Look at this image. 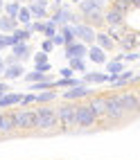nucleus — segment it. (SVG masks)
<instances>
[{
  "mask_svg": "<svg viewBox=\"0 0 140 160\" xmlns=\"http://www.w3.org/2000/svg\"><path fill=\"white\" fill-rule=\"evenodd\" d=\"M36 111V133H61L57 104H41L34 106Z\"/></svg>",
  "mask_w": 140,
  "mask_h": 160,
  "instance_id": "nucleus-1",
  "label": "nucleus"
},
{
  "mask_svg": "<svg viewBox=\"0 0 140 160\" xmlns=\"http://www.w3.org/2000/svg\"><path fill=\"white\" fill-rule=\"evenodd\" d=\"M9 113L14 117L16 133H36V111L34 108L16 106V108H9Z\"/></svg>",
  "mask_w": 140,
  "mask_h": 160,
  "instance_id": "nucleus-2",
  "label": "nucleus"
},
{
  "mask_svg": "<svg viewBox=\"0 0 140 160\" xmlns=\"http://www.w3.org/2000/svg\"><path fill=\"white\" fill-rule=\"evenodd\" d=\"M129 120V113L124 111V106L117 99V92H106V115L100 120V124H122Z\"/></svg>",
  "mask_w": 140,
  "mask_h": 160,
  "instance_id": "nucleus-3",
  "label": "nucleus"
},
{
  "mask_svg": "<svg viewBox=\"0 0 140 160\" xmlns=\"http://www.w3.org/2000/svg\"><path fill=\"white\" fill-rule=\"evenodd\" d=\"M57 111H59L61 133H72L77 129V102H61L57 104Z\"/></svg>",
  "mask_w": 140,
  "mask_h": 160,
  "instance_id": "nucleus-4",
  "label": "nucleus"
},
{
  "mask_svg": "<svg viewBox=\"0 0 140 160\" xmlns=\"http://www.w3.org/2000/svg\"><path fill=\"white\" fill-rule=\"evenodd\" d=\"M95 124H100V117L91 108V104L88 102L77 104V126H81V129H93Z\"/></svg>",
  "mask_w": 140,
  "mask_h": 160,
  "instance_id": "nucleus-5",
  "label": "nucleus"
},
{
  "mask_svg": "<svg viewBox=\"0 0 140 160\" xmlns=\"http://www.w3.org/2000/svg\"><path fill=\"white\" fill-rule=\"evenodd\" d=\"M117 99L124 106V111L129 115H140V95L138 90H129V88H122L117 92Z\"/></svg>",
  "mask_w": 140,
  "mask_h": 160,
  "instance_id": "nucleus-6",
  "label": "nucleus"
},
{
  "mask_svg": "<svg viewBox=\"0 0 140 160\" xmlns=\"http://www.w3.org/2000/svg\"><path fill=\"white\" fill-rule=\"evenodd\" d=\"M93 95H95V90L88 83H79V86H72V88H66L63 92H59V97L63 102H79V99H91Z\"/></svg>",
  "mask_w": 140,
  "mask_h": 160,
  "instance_id": "nucleus-7",
  "label": "nucleus"
},
{
  "mask_svg": "<svg viewBox=\"0 0 140 160\" xmlns=\"http://www.w3.org/2000/svg\"><path fill=\"white\" fill-rule=\"evenodd\" d=\"M48 20H52L57 27H61V25H77V23H79V18L75 16V12H72L68 5H61L57 12H52V14L48 16Z\"/></svg>",
  "mask_w": 140,
  "mask_h": 160,
  "instance_id": "nucleus-8",
  "label": "nucleus"
},
{
  "mask_svg": "<svg viewBox=\"0 0 140 160\" xmlns=\"http://www.w3.org/2000/svg\"><path fill=\"white\" fill-rule=\"evenodd\" d=\"M75 34H77V41H81L86 45H93L95 38H97V29L88 23H77L75 25Z\"/></svg>",
  "mask_w": 140,
  "mask_h": 160,
  "instance_id": "nucleus-9",
  "label": "nucleus"
},
{
  "mask_svg": "<svg viewBox=\"0 0 140 160\" xmlns=\"http://www.w3.org/2000/svg\"><path fill=\"white\" fill-rule=\"evenodd\" d=\"M138 45H140V32H136V29H131V27L127 29V34H124L120 41H117V48H120L122 52H133Z\"/></svg>",
  "mask_w": 140,
  "mask_h": 160,
  "instance_id": "nucleus-10",
  "label": "nucleus"
},
{
  "mask_svg": "<svg viewBox=\"0 0 140 160\" xmlns=\"http://www.w3.org/2000/svg\"><path fill=\"white\" fill-rule=\"evenodd\" d=\"M66 48V59H86L88 57V45L81 43V41H75L70 45H63Z\"/></svg>",
  "mask_w": 140,
  "mask_h": 160,
  "instance_id": "nucleus-11",
  "label": "nucleus"
},
{
  "mask_svg": "<svg viewBox=\"0 0 140 160\" xmlns=\"http://www.w3.org/2000/svg\"><path fill=\"white\" fill-rule=\"evenodd\" d=\"M16 135V126H14V117L9 111H3V120H0V140L3 138H12Z\"/></svg>",
  "mask_w": 140,
  "mask_h": 160,
  "instance_id": "nucleus-12",
  "label": "nucleus"
},
{
  "mask_svg": "<svg viewBox=\"0 0 140 160\" xmlns=\"http://www.w3.org/2000/svg\"><path fill=\"white\" fill-rule=\"evenodd\" d=\"M122 23H127V14L117 12V9L111 7V5L104 9V27L106 25H122Z\"/></svg>",
  "mask_w": 140,
  "mask_h": 160,
  "instance_id": "nucleus-13",
  "label": "nucleus"
},
{
  "mask_svg": "<svg viewBox=\"0 0 140 160\" xmlns=\"http://www.w3.org/2000/svg\"><path fill=\"white\" fill-rule=\"evenodd\" d=\"M20 97H23V92H5L3 97H0V111H9V108H16L20 106Z\"/></svg>",
  "mask_w": 140,
  "mask_h": 160,
  "instance_id": "nucleus-14",
  "label": "nucleus"
},
{
  "mask_svg": "<svg viewBox=\"0 0 140 160\" xmlns=\"http://www.w3.org/2000/svg\"><path fill=\"white\" fill-rule=\"evenodd\" d=\"M88 104H91V108H93L95 113H97L100 120L106 115V95H97V92H95L93 97L88 99Z\"/></svg>",
  "mask_w": 140,
  "mask_h": 160,
  "instance_id": "nucleus-15",
  "label": "nucleus"
},
{
  "mask_svg": "<svg viewBox=\"0 0 140 160\" xmlns=\"http://www.w3.org/2000/svg\"><path fill=\"white\" fill-rule=\"evenodd\" d=\"M95 45H100L104 52H113L115 48H117V43H115V38L113 36H109L106 32H97V38H95Z\"/></svg>",
  "mask_w": 140,
  "mask_h": 160,
  "instance_id": "nucleus-16",
  "label": "nucleus"
},
{
  "mask_svg": "<svg viewBox=\"0 0 140 160\" xmlns=\"http://www.w3.org/2000/svg\"><path fill=\"white\" fill-rule=\"evenodd\" d=\"M23 74H25L23 63H12V66H7V68H5L3 79H5V81H14V79H20Z\"/></svg>",
  "mask_w": 140,
  "mask_h": 160,
  "instance_id": "nucleus-17",
  "label": "nucleus"
},
{
  "mask_svg": "<svg viewBox=\"0 0 140 160\" xmlns=\"http://www.w3.org/2000/svg\"><path fill=\"white\" fill-rule=\"evenodd\" d=\"M12 54L23 63L32 57V48H29V43H16V45H12Z\"/></svg>",
  "mask_w": 140,
  "mask_h": 160,
  "instance_id": "nucleus-18",
  "label": "nucleus"
},
{
  "mask_svg": "<svg viewBox=\"0 0 140 160\" xmlns=\"http://www.w3.org/2000/svg\"><path fill=\"white\" fill-rule=\"evenodd\" d=\"M27 9H29V14H32V18H34V20H48V16H50V14H48V7L34 2V0H29Z\"/></svg>",
  "mask_w": 140,
  "mask_h": 160,
  "instance_id": "nucleus-19",
  "label": "nucleus"
},
{
  "mask_svg": "<svg viewBox=\"0 0 140 160\" xmlns=\"http://www.w3.org/2000/svg\"><path fill=\"white\" fill-rule=\"evenodd\" d=\"M57 99H59L57 88H50V90L36 92V106H41V104H57Z\"/></svg>",
  "mask_w": 140,
  "mask_h": 160,
  "instance_id": "nucleus-20",
  "label": "nucleus"
},
{
  "mask_svg": "<svg viewBox=\"0 0 140 160\" xmlns=\"http://www.w3.org/2000/svg\"><path fill=\"white\" fill-rule=\"evenodd\" d=\"M109 72H86L84 74V83H88V86H93V83H109Z\"/></svg>",
  "mask_w": 140,
  "mask_h": 160,
  "instance_id": "nucleus-21",
  "label": "nucleus"
},
{
  "mask_svg": "<svg viewBox=\"0 0 140 160\" xmlns=\"http://www.w3.org/2000/svg\"><path fill=\"white\" fill-rule=\"evenodd\" d=\"M86 59H91L93 63H106V61H109V59H106V52L100 48V45H88V57H86Z\"/></svg>",
  "mask_w": 140,
  "mask_h": 160,
  "instance_id": "nucleus-22",
  "label": "nucleus"
},
{
  "mask_svg": "<svg viewBox=\"0 0 140 160\" xmlns=\"http://www.w3.org/2000/svg\"><path fill=\"white\" fill-rule=\"evenodd\" d=\"M16 27H18L16 18H9L7 14H0V32H3V34H12Z\"/></svg>",
  "mask_w": 140,
  "mask_h": 160,
  "instance_id": "nucleus-23",
  "label": "nucleus"
},
{
  "mask_svg": "<svg viewBox=\"0 0 140 160\" xmlns=\"http://www.w3.org/2000/svg\"><path fill=\"white\" fill-rule=\"evenodd\" d=\"M59 34L63 36V43H66V45H70V43H75V41H77L75 25H61V27H59Z\"/></svg>",
  "mask_w": 140,
  "mask_h": 160,
  "instance_id": "nucleus-24",
  "label": "nucleus"
},
{
  "mask_svg": "<svg viewBox=\"0 0 140 160\" xmlns=\"http://www.w3.org/2000/svg\"><path fill=\"white\" fill-rule=\"evenodd\" d=\"M127 23H122V25H106V34H109V36H113L115 38V43H117V41H120L124 34H127Z\"/></svg>",
  "mask_w": 140,
  "mask_h": 160,
  "instance_id": "nucleus-25",
  "label": "nucleus"
},
{
  "mask_svg": "<svg viewBox=\"0 0 140 160\" xmlns=\"http://www.w3.org/2000/svg\"><path fill=\"white\" fill-rule=\"evenodd\" d=\"M12 38H14V45H16V43H27V41L32 38V34H29L25 27H20V25H18V27L12 32Z\"/></svg>",
  "mask_w": 140,
  "mask_h": 160,
  "instance_id": "nucleus-26",
  "label": "nucleus"
},
{
  "mask_svg": "<svg viewBox=\"0 0 140 160\" xmlns=\"http://www.w3.org/2000/svg\"><path fill=\"white\" fill-rule=\"evenodd\" d=\"M50 88H54V79H43V81H36V83H29L32 92H43V90H50Z\"/></svg>",
  "mask_w": 140,
  "mask_h": 160,
  "instance_id": "nucleus-27",
  "label": "nucleus"
},
{
  "mask_svg": "<svg viewBox=\"0 0 140 160\" xmlns=\"http://www.w3.org/2000/svg\"><path fill=\"white\" fill-rule=\"evenodd\" d=\"M23 79H25L27 83H36V81H43V79H52V77H50V74H45V72L32 70V72H25V74H23Z\"/></svg>",
  "mask_w": 140,
  "mask_h": 160,
  "instance_id": "nucleus-28",
  "label": "nucleus"
},
{
  "mask_svg": "<svg viewBox=\"0 0 140 160\" xmlns=\"http://www.w3.org/2000/svg\"><path fill=\"white\" fill-rule=\"evenodd\" d=\"M111 7H115L117 12H122V14H129L133 9L131 0H111Z\"/></svg>",
  "mask_w": 140,
  "mask_h": 160,
  "instance_id": "nucleus-29",
  "label": "nucleus"
},
{
  "mask_svg": "<svg viewBox=\"0 0 140 160\" xmlns=\"http://www.w3.org/2000/svg\"><path fill=\"white\" fill-rule=\"evenodd\" d=\"M122 70H124L122 61H117V59H111V61H106V72H109V74H120Z\"/></svg>",
  "mask_w": 140,
  "mask_h": 160,
  "instance_id": "nucleus-30",
  "label": "nucleus"
},
{
  "mask_svg": "<svg viewBox=\"0 0 140 160\" xmlns=\"http://www.w3.org/2000/svg\"><path fill=\"white\" fill-rule=\"evenodd\" d=\"M18 12H20V2H5L3 14H7L9 18H18Z\"/></svg>",
  "mask_w": 140,
  "mask_h": 160,
  "instance_id": "nucleus-31",
  "label": "nucleus"
},
{
  "mask_svg": "<svg viewBox=\"0 0 140 160\" xmlns=\"http://www.w3.org/2000/svg\"><path fill=\"white\" fill-rule=\"evenodd\" d=\"M68 68H72V72H88L86 70V59H68Z\"/></svg>",
  "mask_w": 140,
  "mask_h": 160,
  "instance_id": "nucleus-32",
  "label": "nucleus"
},
{
  "mask_svg": "<svg viewBox=\"0 0 140 160\" xmlns=\"http://www.w3.org/2000/svg\"><path fill=\"white\" fill-rule=\"evenodd\" d=\"M18 25H27V23H32V20H34V18H32V14H29V9L27 7H23V5H20V12H18Z\"/></svg>",
  "mask_w": 140,
  "mask_h": 160,
  "instance_id": "nucleus-33",
  "label": "nucleus"
},
{
  "mask_svg": "<svg viewBox=\"0 0 140 160\" xmlns=\"http://www.w3.org/2000/svg\"><path fill=\"white\" fill-rule=\"evenodd\" d=\"M36 104V92H27V95H23L20 97V106L23 108H27V106H34Z\"/></svg>",
  "mask_w": 140,
  "mask_h": 160,
  "instance_id": "nucleus-34",
  "label": "nucleus"
},
{
  "mask_svg": "<svg viewBox=\"0 0 140 160\" xmlns=\"http://www.w3.org/2000/svg\"><path fill=\"white\" fill-rule=\"evenodd\" d=\"M57 32H59V27H57L54 23H52V20H45V29H43V34H45V38H52V36L57 34Z\"/></svg>",
  "mask_w": 140,
  "mask_h": 160,
  "instance_id": "nucleus-35",
  "label": "nucleus"
},
{
  "mask_svg": "<svg viewBox=\"0 0 140 160\" xmlns=\"http://www.w3.org/2000/svg\"><path fill=\"white\" fill-rule=\"evenodd\" d=\"M12 45H14V38H12V34H3V32H0V50L12 48Z\"/></svg>",
  "mask_w": 140,
  "mask_h": 160,
  "instance_id": "nucleus-36",
  "label": "nucleus"
},
{
  "mask_svg": "<svg viewBox=\"0 0 140 160\" xmlns=\"http://www.w3.org/2000/svg\"><path fill=\"white\" fill-rule=\"evenodd\" d=\"M48 52H43V50H39L36 54H34V66H41V63H48Z\"/></svg>",
  "mask_w": 140,
  "mask_h": 160,
  "instance_id": "nucleus-37",
  "label": "nucleus"
},
{
  "mask_svg": "<svg viewBox=\"0 0 140 160\" xmlns=\"http://www.w3.org/2000/svg\"><path fill=\"white\" fill-rule=\"evenodd\" d=\"M43 29H45V20H32V32H34V34L36 32L43 34Z\"/></svg>",
  "mask_w": 140,
  "mask_h": 160,
  "instance_id": "nucleus-38",
  "label": "nucleus"
},
{
  "mask_svg": "<svg viewBox=\"0 0 140 160\" xmlns=\"http://www.w3.org/2000/svg\"><path fill=\"white\" fill-rule=\"evenodd\" d=\"M41 50L50 54V52L54 50V43H52V38H43V43H41Z\"/></svg>",
  "mask_w": 140,
  "mask_h": 160,
  "instance_id": "nucleus-39",
  "label": "nucleus"
},
{
  "mask_svg": "<svg viewBox=\"0 0 140 160\" xmlns=\"http://www.w3.org/2000/svg\"><path fill=\"white\" fill-rule=\"evenodd\" d=\"M52 43H54V48H59V45H66V43H63V36L59 34V32H57L54 36H52Z\"/></svg>",
  "mask_w": 140,
  "mask_h": 160,
  "instance_id": "nucleus-40",
  "label": "nucleus"
},
{
  "mask_svg": "<svg viewBox=\"0 0 140 160\" xmlns=\"http://www.w3.org/2000/svg\"><path fill=\"white\" fill-rule=\"evenodd\" d=\"M5 92H9V83H7L5 79H0V97H3Z\"/></svg>",
  "mask_w": 140,
  "mask_h": 160,
  "instance_id": "nucleus-41",
  "label": "nucleus"
},
{
  "mask_svg": "<svg viewBox=\"0 0 140 160\" xmlns=\"http://www.w3.org/2000/svg\"><path fill=\"white\" fill-rule=\"evenodd\" d=\"M59 74H61V77H75L72 68H61V70H59Z\"/></svg>",
  "mask_w": 140,
  "mask_h": 160,
  "instance_id": "nucleus-42",
  "label": "nucleus"
},
{
  "mask_svg": "<svg viewBox=\"0 0 140 160\" xmlns=\"http://www.w3.org/2000/svg\"><path fill=\"white\" fill-rule=\"evenodd\" d=\"M34 70H39V72H50V63H41V66H34Z\"/></svg>",
  "mask_w": 140,
  "mask_h": 160,
  "instance_id": "nucleus-43",
  "label": "nucleus"
},
{
  "mask_svg": "<svg viewBox=\"0 0 140 160\" xmlns=\"http://www.w3.org/2000/svg\"><path fill=\"white\" fill-rule=\"evenodd\" d=\"M12 63H20V61H18V59L12 54V57H7V59H5V66H12Z\"/></svg>",
  "mask_w": 140,
  "mask_h": 160,
  "instance_id": "nucleus-44",
  "label": "nucleus"
},
{
  "mask_svg": "<svg viewBox=\"0 0 140 160\" xmlns=\"http://www.w3.org/2000/svg\"><path fill=\"white\" fill-rule=\"evenodd\" d=\"M5 68H7L5 61H0V79H3V74H5Z\"/></svg>",
  "mask_w": 140,
  "mask_h": 160,
  "instance_id": "nucleus-45",
  "label": "nucleus"
},
{
  "mask_svg": "<svg viewBox=\"0 0 140 160\" xmlns=\"http://www.w3.org/2000/svg\"><path fill=\"white\" fill-rule=\"evenodd\" d=\"M131 5H133V9H140V0H131Z\"/></svg>",
  "mask_w": 140,
  "mask_h": 160,
  "instance_id": "nucleus-46",
  "label": "nucleus"
},
{
  "mask_svg": "<svg viewBox=\"0 0 140 160\" xmlns=\"http://www.w3.org/2000/svg\"><path fill=\"white\" fill-rule=\"evenodd\" d=\"M3 9H5V0H0V14H3Z\"/></svg>",
  "mask_w": 140,
  "mask_h": 160,
  "instance_id": "nucleus-47",
  "label": "nucleus"
},
{
  "mask_svg": "<svg viewBox=\"0 0 140 160\" xmlns=\"http://www.w3.org/2000/svg\"><path fill=\"white\" fill-rule=\"evenodd\" d=\"M0 120H3V111H0Z\"/></svg>",
  "mask_w": 140,
  "mask_h": 160,
  "instance_id": "nucleus-48",
  "label": "nucleus"
},
{
  "mask_svg": "<svg viewBox=\"0 0 140 160\" xmlns=\"http://www.w3.org/2000/svg\"><path fill=\"white\" fill-rule=\"evenodd\" d=\"M138 95H140V88H138Z\"/></svg>",
  "mask_w": 140,
  "mask_h": 160,
  "instance_id": "nucleus-49",
  "label": "nucleus"
},
{
  "mask_svg": "<svg viewBox=\"0 0 140 160\" xmlns=\"http://www.w3.org/2000/svg\"><path fill=\"white\" fill-rule=\"evenodd\" d=\"M0 61H3V57H0Z\"/></svg>",
  "mask_w": 140,
  "mask_h": 160,
  "instance_id": "nucleus-50",
  "label": "nucleus"
}]
</instances>
